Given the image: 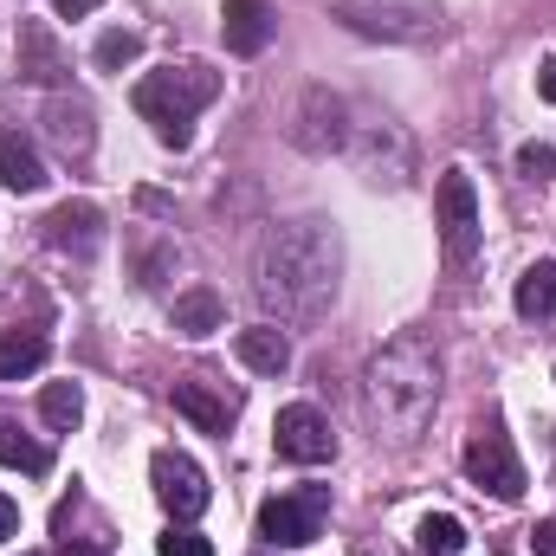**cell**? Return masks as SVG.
Instances as JSON below:
<instances>
[{
  "label": "cell",
  "mask_w": 556,
  "mask_h": 556,
  "mask_svg": "<svg viewBox=\"0 0 556 556\" xmlns=\"http://www.w3.org/2000/svg\"><path fill=\"white\" fill-rule=\"evenodd\" d=\"M337 273H343L337 233H330L324 220H291V227H278L273 240L260 247L253 291H260V304H266L273 317H285V324H311V317L330 311Z\"/></svg>",
  "instance_id": "6da1fadb"
},
{
  "label": "cell",
  "mask_w": 556,
  "mask_h": 556,
  "mask_svg": "<svg viewBox=\"0 0 556 556\" xmlns=\"http://www.w3.org/2000/svg\"><path fill=\"white\" fill-rule=\"evenodd\" d=\"M363 395H369V420L382 440L395 446H415L427 433V420L440 408V356L427 337H395L369 356V376H363Z\"/></svg>",
  "instance_id": "7a4b0ae2"
},
{
  "label": "cell",
  "mask_w": 556,
  "mask_h": 556,
  "mask_svg": "<svg viewBox=\"0 0 556 556\" xmlns=\"http://www.w3.org/2000/svg\"><path fill=\"white\" fill-rule=\"evenodd\" d=\"M214 98H220V72H207V65H162V72L137 78V91H130L137 117L155 130V142H168V149H188V142H194V117H201Z\"/></svg>",
  "instance_id": "3957f363"
},
{
  "label": "cell",
  "mask_w": 556,
  "mask_h": 556,
  "mask_svg": "<svg viewBox=\"0 0 556 556\" xmlns=\"http://www.w3.org/2000/svg\"><path fill=\"white\" fill-rule=\"evenodd\" d=\"M337 20L363 39H395V46H420L440 33L433 0H337Z\"/></svg>",
  "instance_id": "277c9868"
},
{
  "label": "cell",
  "mask_w": 556,
  "mask_h": 556,
  "mask_svg": "<svg viewBox=\"0 0 556 556\" xmlns=\"http://www.w3.org/2000/svg\"><path fill=\"white\" fill-rule=\"evenodd\" d=\"M466 479L479 485V492H492V498H525V459H518V446H511V433H505V420L485 415V427L466 440Z\"/></svg>",
  "instance_id": "5b68a950"
},
{
  "label": "cell",
  "mask_w": 556,
  "mask_h": 556,
  "mask_svg": "<svg viewBox=\"0 0 556 556\" xmlns=\"http://www.w3.org/2000/svg\"><path fill=\"white\" fill-rule=\"evenodd\" d=\"M433 214H440L446 266H472V253H479V194H472V175H466V168H446V175H440Z\"/></svg>",
  "instance_id": "8992f818"
},
{
  "label": "cell",
  "mask_w": 556,
  "mask_h": 556,
  "mask_svg": "<svg viewBox=\"0 0 556 556\" xmlns=\"http://www.w3.org/2000/svg\"><path fill=\"white\" fill-rule=\"evenodd\" d=\"M324 518H330V492L324 485H304V492H278L260 505V538L278 551H298V544H317L324 538Z\"/></svg>",
  "instance_id": "52a82bcc"
},
{
  "label": "cell",
  "mask_w": 556,
  "mask_h": 556,
  "mask_svg": "<svg viewBox=\"0 0 556 556\" xmlns=\"http://www.w3.org/2000/svg\"><path fill=\"white\" fill-rule=\"evenodd\" d=\"M149 485H155V498H162V511H168L175 525H194V518L207 511V498H214L207 472H201L188 453H175V446H162V453L149 459Z\"/></svg>",
  "instance_id": "ba28073f"
},
{
  "label": "cell",
  "mask_w": 556,
  "mask_h": 556,
  "mask_svg": "<svg viewBox=\"0 0 556 556\" xmlns=\"http://www.w3.org/2000/svg\"><path fill=\"white\" fill-rule=\"evenodd\" d=\"M273 446H278V459H291V466H324L337 453V433H330V420L317 415L311 402H291L273 420Z\"/></svg>",
  "instance_id": "9c48e42d"
},
{
  "label": "cell",
  "mask_w": 556,
  "mask_h": 556,
  "mask_svg": "<svg viewBox=\"0 0 556 556\" xmlns=\"http://www.w3.org/2000/svg\"><path fill=\"white\" fill-rule=\"evenodd\" d=\"M175 415L194 420L201 433H227L240 420V395L227 382H214V376H181L175 382Z\"/></svg>",
  "instance_id": "30bf717a"
},
{
  "label": "cell",
  "mask_w": 556,
  "mask_h": 556,
  "mask_svg": "<svg viewBox=\"0 0 556 556\" xmlns=\"http://www.w3.org/2000/svg\"><path fill=\"white\" fill-rule=\"evenodd\" d=\"M46 247L52 253H72V260H91L104 247V214L91 201H65L46 214Z\"/></svg>",
  "instance_id": "8fae6325"
},
{
  "label": "cell",
  "mask_w": 556,
  "mask_h": 556,
  "mask_svg": "<svg viewBox=\"0 0 556 556\" xmlns=\"http://www.w3.org/2000/svg\"><path fill=\"white\" fill-rule=\"evenodd\" d=\"M273 33H278V20L266 0H227L220 7V39H227L233 59H260L273 46Z\"/></svg>",
  "instance_id": "7c38bea8"
},
{
  "label": "cell",
  "mask_w": 556,
  "mask_h": 556,
  "mask_svg": "<svg viewBox=\"0 0 556 556\" xmlns=\"http://www.w3.org/2000/svg\"><path fill=\"white\" fill-rule=\"evenodd\" d=\"M20 78H33V85H65L72 78V59H65V46L52 39L46 20L20 26Z\"/></svg>",
  "instance_id": "4fadbf2b"
},
{
  "label": "cell",
  "mask_w": 556,
  "mask_h": 556,
  "mask_svg": "<svg viewBox=\"0 0 556 556\" xmlns=\"http://www.w3.org/2000/svg\"><path fill=\"white\" fill-rule=\"evenodd\" d=\"M46 137L59 142V155H65V162H85V155H91V104H85V98H52V104H46Z\"/></svg>",
  "instance_id": "5bb4252c"
},
{
  "label": "cell",
  "mask_w": 556,
  "mask_h": 556,
  "mask_svg": "<svg viewBox=\"0 0 556 556\" xmlns=\"http://www.w3.org/2000/svg\"><path fill=\"white\" fill-rule=\"evenodd\" d=\"M233 356H240L253 376H285V369H291V337L273 330V324H253V330L233 337Z\"/></svg>",
  "instance_id": "9a60e30c"
},
{
  "label": "cell",
  "mask_w": 556,
  "mask_h": 556,
  "mask_svg": "<svg viewBox=\"0 0 556 556\" xmlns=\"http://www.w3.org/2000/svg\"><path fill=\"white\" fill-rule=\"evenodd\" d=\"M0 181H7L13 194H39V188H46L39 149H33L26 137H13V130H0Z\"/></svg>",
  "instance_id": "2e32d148"
},
{
  "label": "cell",
  "mask_w": 556,
  "mask_h": 556,
  "mask_svg": "<svg viewBox=\"0 0 556 556\" xmlns=\"http://www.w3.org/2000/svg\"><path fill=\"white\" fill-rule=\"evenodd\" d=\"M52 356V343L39 330H0V382H20V376H39Z\"/></svg>",
  "instance_id": "e0dca14e"
},
{
  "label": "cell",
  "mask_w": 556,
  "mask_h": 556,
  "mask_svg": "<svg viewBox=\"0 0 556 556\" xmlns=\"http://www.w3.org/2000/svg\"><path fill=\"white\" fill-rule=\"evenodd\" d=\"M220 317H227V304H220V291H207V285H194V291L175 298V330H181V337H214Z\"/></svg>",
  "instance_id": "ac0fdd59"
},
{
  "label": "cell",
  "mask_w": 556,
  "mask_h": 556,
  "mask_svg": "<svg viewBox=\"0 0 556 556\" xmlns=\"http://www.w3.org/2000/svg\"><path fill=\"white\" fill-rule=\"evenodd\" d=\"M0 466H13V472H33V479H46V472H52V446H39L33 433H20L13 420L0 415Z\"/></svg>",
  "instance_id": "d6986e66"
},
{
  "label": "cell",
  "mask_w": 556,
  "mask_h": 556,
  "mask_svg": "<svg viewBox=\"0 0 556 556\" xmlns=\"http://www.w3.org/2000/svg\"><path fill=\"white\" fill-rule=\"evenodd\" d=\"M518 317H556V260H538L518 278Z\"/></svg>",
  "instance_id": "ffe728a7"
},
{
  "label": "cell",
  "mask_w": 556,
  "mask_h": 556,
  "mask_svg": "<svg viewBox=\"0 0 556 556\" xmlns=\"http://www.w3.org/2000/svg\"><path fill=\"white\" fill-rule=\"evenodd\" d=\"M39 415H46V427L72 433V427L85 420V389H78V382H46V395H39Z\"/></svg>",
  "instance_id": "44dd1931"
},
{
  "label": "cell",
  "mask_w": 556,
  "mask_h": 556,
  "mask_svg": "<svg viewBox=\"0 0 556 556\" xmlns=\"http://www.w3.org/2000/svg\"><path fill=\"white\" fill-rule=\"evenodd\" d=\"M415 538H420V551H427V556H459V551H466V525H459V518H446V511H427Z\"/></svg>",
  "instance_id": "7402d4cb"
},
{
  "label": "cell",
  "mask_w": 556,
  "mask_h": 556,
  "mask_svg": "<svg viewBox=\"0 0 556 556\" xmlns=\"http://www.w3.org/2000/svg\"><path fill=\"white\" fill-rule=\"evenodd\" d=\"M91 59H98V72H124V65H137V59H142V33H130V26H111V33L91 46Z\"/></svg>",
  "instance_id": "603a6c76"
},
{
  "label": "cell",
  "mask_w": 556,
  "mask_h": 556,
  "mask_svg": "<svg viewBox=\"0 0 556 556\" xmlns=\"http://www.w3.org/2000/svg\"><path fill=\"white\" fill-rule=\"evenodd\" d=\"M155 556H214V544H207L194 525H168L162 544H155Z\"/></svg>",
  "instance_id": "cb8c5ba5"
},
{
  "label": "cell",
  "mask_w": 556,
  "mask_h": 556,
  "mask_svg": "<svg viewBox=\"0 0 556 556\" xmlns=\"http://www.w3.org/2000/svg\"><path fill=\"white\" fill-rule=\"evenodd\" d=\"M518 175H525V181H551L556 175V149L551 142H525V149H518Z\"/></svg>",
  "instance_id": "d4e9b609"
},
{
  "label": "cell",
  "mask_w": 556,
  "mask_h": 556,
  "mask_svg": "<svg viewBox=\"0 0 556 556\" xmlns=\"http://www.w3.org/2000/svg\"><path fill=\"white\" fill-rule=\"evenodd\" d=\"M52 7H59V20H91L104 0H52Z\"/></svg>",
  "instance_id": "484cf974"
},
{
  "label": "cell",
  "mask_w": 556,
  "mask_h": 556,
  "mask_svg": "<svg viewBox=\"0 0 556 556\" xmlns=\"http://www.w3.org/2000/svg\"><path fill=\"white\" fill-rule=\"evenodd\" d=\"M531 551H538V556H556V518H544V525L531 531Z\"/></svg>",
  "instance_id": "4316f807"
},
{
  "label": "cell",
  "mask_w": 556,
  "mask_h": 556,
  "mask_svg": "<svg viewBox=\"0 0 556 556\" xmlns=\"http://www.w3.org/2000/svg\"><path fill=\"white\" fill-rule=\"evenodd\" d=\"M13 531H20V505H13V498H7V492H0V544H7V538H13Z\"/></svg>",
  "instance_id": "83f0119b"
},
{
  "label": "cell",
  "mask_w": 556,
  "mask_h": 556,
  "mask_svg": "<svg viewBox=\"0 0 556 556\" xmlns=\"http://www.w3.org/2000/svg\"><path fill=\"white\" fill-rule=\"evenodd\" d=\"M538 98L556 104V59H544V72H538Z\"/></svg>",
  "instance_id": "f1b7e54d"
}]
</instances>
